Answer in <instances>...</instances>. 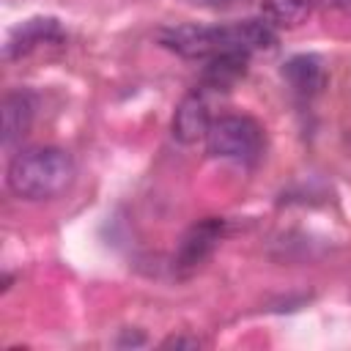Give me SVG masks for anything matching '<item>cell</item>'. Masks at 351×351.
Masks as SVG:
<instances>
[{"label": "cell", "instance_id": "1", "mask_svg": "<svg viewBox=\"0 0 351 351\" xmlns=\"http://www.w3.org/2000/svg\"><path fill=\"white\" fill-rule=\"evenodd\" d=\"M156 41L189 60H208L222 52H258L277 44L266 19H241L228 25H170L156 30Z\"/></svg>", "mask_w": 351, "mask_h": 351}, {"label": "cell", "instance_id": "2", "mask_svg": "<svg viewBox=\"0 0 351 351\" xmlns=\"http://www.w3.org/2000/svg\"><path fill=\"white\" fill-rule=\"evenodd\" d=\"M77 176L74 159L58 145H36L19 151L5 170L8 189L22 200H52L63 195Z\"/></svg>", "mask_w": 351, "mask_h": 351}, {"label": "cell", "instance_id": "3", "mask_svg": "<svg viewBox=\"0 0 351 351\" xmlns=\"http://www.w3.org/2000/svg\"><path fill=\"white\" fill-rule=\"evenodd\" d=\"M206 151L214 159L255 162L263 154V129L250 115H222L208 126Z\"/></svg>", "mask_w": 351, "mask_h": 351}, {"label": "cell", "instance_id": "4", "mask_svg": "<svg viewBox=\"0 0 351 351\" xmlns=\"http://www.w3.org/2000/svg\"><path fill=\"white\" fill-rule=\"evenodd\" d=\"M222 233H225V219H219V217H206V219L195 222L181 236V244L176 250V269L192 271L200 263H206L211 258V252L217 250Z\"/></svg>", "mask_w": 351, "mask_h": 351}, {"label": "cell", "instance_id": "5", "mask_svg": "<svg viewBox=\"0 0 351 351\" xmlns=\"http://www.w3.org/2000/svg\"><path fill=\"white\" fill-rule=\"evenodd\" d=\"M208 126H211V115H208V104L206 99L195 90V93H186L176 112H173V121H170V134L181 143V145H195L200 140H206L208 134Z\"/></svg>", "mask_w": 351, "mask_h": 351}, {"label": "cell", "instance_id": "6", "mask_svg": "<svg viewBox=\"0 0 351 351\" xmlns=\"http://www.w3.org/2000/svg\"><path fill=\"white\" fill-rule=\"evenodd\" d=\"M63 38H66V33L55 16H33L11 30V36L5 41V58L11 60L19 55H27L30 49H36L41 44H58Z\"/></svg>", "mask_w": 351, "mask_h": 351}, {"label": "cell", "instance_id": "7", "mask_svg": "<svg viewBox=\"0 0 351 351\" xmlns=\"http://www.w3.org/2000/svg\"><path fill=\"white\" fill-rule=\"evenodd\" d=\"M3 118V148H14L33 126L36 118V99L30 90H11L3 96L0 104Z\"/></svg>", "mask_w": 351, "mask_h": 351}, {"label": "cell", "instance_id": "8", "mask_svg": "<svg viewBox=\"0 0 351 351\" xmlns=\"http://www.w3.org/2000/svg\"><path fill=\"white\" fill-rule=\"evenodd\" d=\"M282 80L291 85V90L302 99L315 96L324 82H326V71L321 58L315 55H293L291 60L282 63Z\"/></svg>", "mask_w": 351, "mask_h": 351}, {"label": "cell", "instance_id": "9", "mask_svg": "<svg viewBox=\"0 0 351 351\" xmlns=\"http://www.w3.org/2000/svg\"><path fill=\"white\" fill-rule=\"evenodd\" d=\"M247 52H222L208 58L206 69H203V82L214 90H228L230 85H236L244 71H247Z\"/></svg>", "mask_w": 351, "mask_h": 351}, {"label": "cell", "instance_id": "10", "mask_svg": "<svg viewBox=\"0 0 351 351\" xmlns=\"http://www.w3.org/2000/svg\"><path fill=\"white\" fill-rule=\"evenodd\" d=\"M263 19L277 30H291L299 27L302 22H307L310 11H313V0H263L261 3Z\"/></svg>", "mask_w": 351, "mask_h": 351}, {"label": "cell", "instance_id": "11", "mask_svg": "<svg viewBox=\"0 0 351 351\" xmlns=\"http://www.w3.org/2000/svg\"><path fill=\"white\" fill-rule=\"evenodd\" d=\"M200 343L195 337H184V335H173L162 343V348H197Z\"/></svg>", "mask_w": 351, "mask_h": 351}, {"label": "cell", "instance_id": "12", "mask_svg": "<svg viewBox=\"0 0 351 351\" xmlns=\"http://www.w3.org/2000/svg\"><path fill=\"white\" fill-rule=\"evenodd\" d=\"M329 5H335L337 11H343V14H351V0H326Z\"/></svg>", "mask_w": 351, "mask_h": 351}]
</instances>
